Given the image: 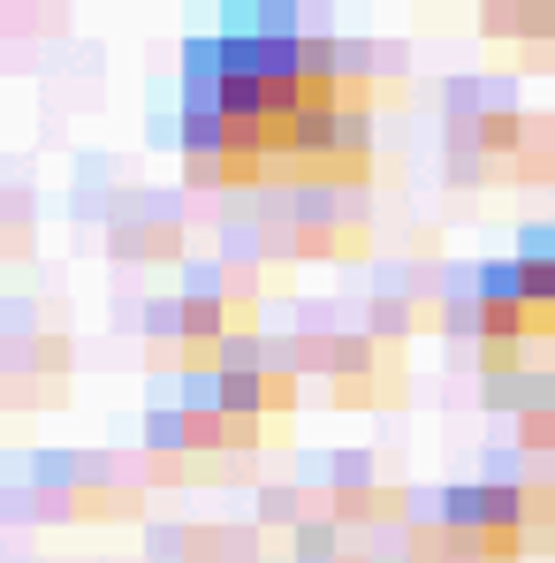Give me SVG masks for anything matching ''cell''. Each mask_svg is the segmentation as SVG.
<instances>
[{
  "instance_id": "1",
  "label": "cell",
  "mask_w": 555,
  "mask_h": 563,
  "mask_svg": "<svg viewBox=\"0 0 555 563\" xmlns=\"http://www.w3.org/2000/svg\"><path fill=\"white\" fill-rule=\"evenodd\" d=\"M555 526V487H442L434 503V549L449 563H518Z\"/></svg>"
},
{
  "instance_id": "2",
  "label": "cell",
  "mask_w": 555,
  "mask_h": 563,
  "mask_svg": "<svg viewBox=\"0 0 555 563\" xmlns=\"http://www.w3.org/2000/svg\"><path fill=\"white\" fill-rule=\"evenodd\" d=\"M31 479L46 495V518H130L137 510V487L99 457H38Z\"/></svg>"
},
{
  "instance_id": "3",
  "label": "cell",
  "mask_w": 555,
  "mask_h": 563,
  "mask_svg": "<svg viewBox=\"0 0 555 563\" xmlns=\"http://www.w3.org/2000/svg\"><path fill=\"white\" fill-rule=\"evenodd\" d=\"M289 244L312 252V260H335V252H366V213H358V190H289Z\"/></svg>"
},
{
  "instance_id": "4",
  "label": "cell",
  "mask_w": 555,
  "mask_h": 563,
  "mask_svg": "<svg viewBox=\"0 0 555 563\" xmlns=\"http://www.w3.org/2000/svg\"><path fill=\"white\" fill-rule=\"evenodd\" d=\"M487 31H495V38H555V8H533V15H525V8H495Z\"/></svg>"
}]
</instances>
